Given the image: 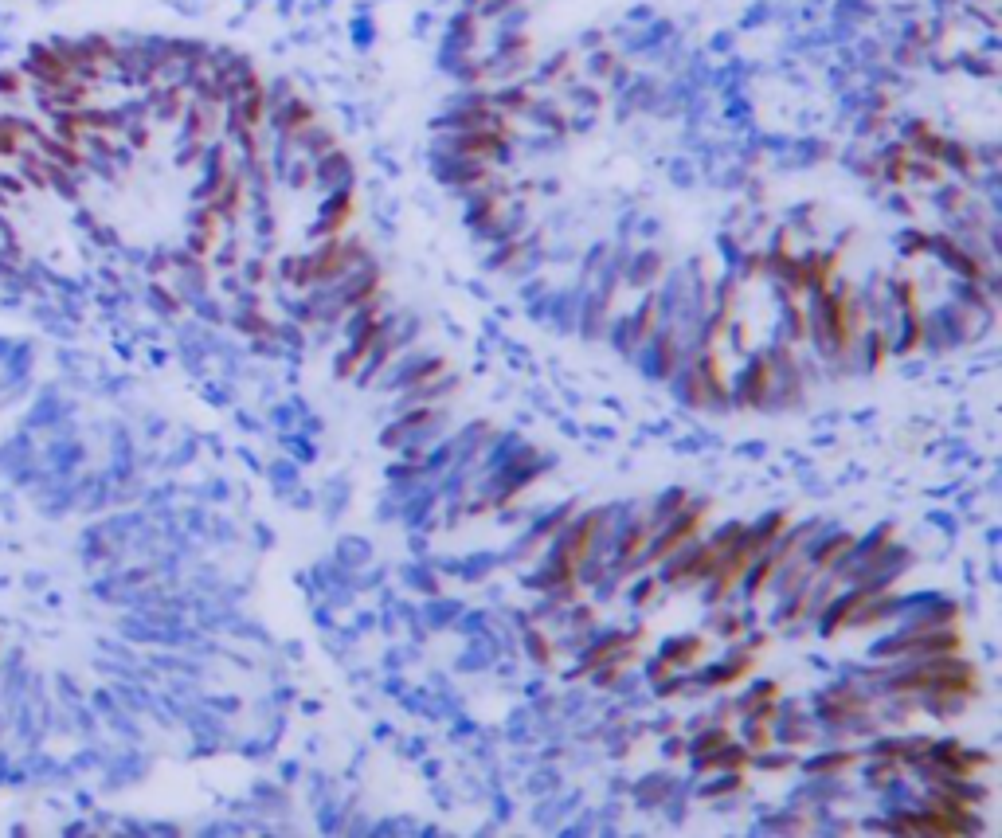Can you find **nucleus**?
Instances as JSON below:
<instances>
[{
    "instance_id": "f257e3e1",
    "label": "nucleus",
    "mask_w": 1002,
    "mask_h": 838,
    "mask_svg": "<svg viewBox=\"0 0 1002 838\" xmlns=\"http://www.w3.org/2000/svg\"><path fill=\"white\" fill-rule=\"evenodd\" d=\"M752 658H756L752 651L732 647V651H725V658H717V662H709V666H701V670H693V674H689V694H701V690H725V686H732V682H744V678L752 674Z\"/></svg>"
},
{
    "instance_id": "f03ea898",
    "label": "nucleus",
    "mask_w": 1002,
    "mask_h": 838,
    "mask_svg": "<svg viewBox=\"0 0 1002 838\" xmlns=\"http://www.w3.org/2000/svg\"><path fill=\"white\" fill-rule=\"evenodd\" d=\"M768 388H772L768 357H764V353H752V357L744 361V369L736 373V380L729 384L732 408H764V404H768Z\"/></svg>"
},
{
    "instance_id": "7ed1b4c3",
    "label": "nucleus",
    "mask_w": 1002,
    "mask_h": 838,
    "mask_svg": "<svg viewBox=\"0 0 1002 838\" xmlns=\"http://www.w3.org/2000/svg\"><path fill=\"white\" fill-rule=\"evenodd\" d=\"M447 373V357H435V353H411V357H392L388 361V376H384V388H419V384H431L439 376Z\"/></svg>"
},
{
    "instance_id": "20e7f679",
    "label": "nucleus",
    "mask_w": 1002,
    "mask_h": 838,
    "mask_svg": "<svg viewBox=\"0 0 1002 838\" xmlns=\"http://www.w3.org/2000/svg\"><path fill=\"white\" fill-rule=\"evenodd\" d=\"M858 752L854 748H819L815 756H807L799 768H803V776H846V772H854L858 768Z\"/></svg>"
},
{
    "instance_id": "39448f33",
    "label": "nucleus",
    "mask_w": 1002,
    "mask_h": 838,
    "mask_svg": "<svg viewBox=\"0 0 1002 838\" xmlns=\"http://www.w3.org/2000/svg\"><path fill=\"white\" fill-rule=\"evenodd\" d=\"M705 635H674L658 647V658L670 666V670H693L701 658H705Z\"/></svg>"
},
{
    "instance_id": "423d86ee",
    "label": "nucleus",
    "mask_w": 1002,
    "mask_h": 838,
    "mask_svg": "<svg viewBox=\"0 0 1002 838\" xmlns=\"http://www.w3.org/2000/svg\"><path fill=\"white\" fill-rule=\"evenodd\" d=\"M744 788V772H709L705 776V784L697 788V799H705V803H713V799H732V795Z\"/></svg>"
},
{
    "instance_id": "0eeeda50",
    "label": "nucleus",
    "mask_w": 1002,
    "mask_h": 838,
    "mask_svg": "<svg viewBox=\"0 0 1002 838\" xmlns=\"http://www.w3.org/2000/svg\"><path fill=\"white\" fill-rule=\"evenodd\" d=\"M521 643H525V654L537 662V666H552L560 651H556V639L545 635V627L541 623H533V627H525V635H521Z\"/></svg>"
},
{
    "instance_id": "6e6552de",
    "label": "nucleus",
    "mask_w": 1002,
    "mask_h": 838,
    "mask_svg": "<svg viewBox=\"0 0 1002 838\" xmlns=\"http://www.w3.org/2000/svg\"><path fill=\"white\" fill-rule=\"evenodd\" d=\"M623 279L631 282V286H654V282L662 279V255H658V251H642V255H635V259L627 263Z\"/></svg>"
},
{
    "instance_id": "1a4fd4ad",
    "label": "nucleus",
    "mask_w": 1002,
    "mask_h": 838,
    "mask_svg": "<svg viewBox=\"0 0 1002 838\" xmlns=\"http://www.w3.org/2000/svg\"><path fill=\"white\" fill-rule=\"evenodd\" d=\"M725 741H732V729L729 725H721V721H713V725H705V729H697L689 741H685V756L693 760V756H705V752H713V748H721Z\"/></svg>"
},
{
    "instance_id": "9d476101",
    "label": "nucleus",
    "mask_w": 1002,
    "mask_h": 838,
    "mask_svg": "<svg viewBox=\"0 0 1002 838\" xmlns=\"http://www.w3.org/2000/svg\"><path fill=\"white\" fill-rule=\"evenodd\" d=\"M752 623H756L752 611H744V615H736V611H713V615H709V631H713L717 639H740Z\"/></svg>"
},
{
    "instance_id": "9b49d317",
    "label": "nucleus",
    "mask_w": 1002,
    "mask_h": 838,
    "mask_svg": "<svg viewBox=\"0 0 1002 838\" xmlns=\"http://www.w3.org/2000/svg\"><path fill=\"white\" fill-rule=\"evenodd\" d=\"M862 764V760H858ZM905 768L897 764V760H885V756H866V764H862V780H866V788H885V784H893L897 776H901Z\"/></svg>"
},
{
    "instance_id": "f8f14e48",
    "label": "nucleus",
    "mask_w": 1002,
    "mask_h": 838,
    "mask_svg": "<svg viewBox=\"0 0 1002 838\" xmlns=\"http://www.w3.org/2000/svg\"><path fill=\"white\" fill-rule=\"evenodd\" d=\"M674 792V780L670 776H646V780H638L635 784V803L642 807H662L666 799Z\"/></svg>"
},
{
    "instance_id": "ddd939ff",
    "label": "nucleus",
    "mask_w": 1002,
    "mask_h": 838,
    "mask_svg": "<svg viewBox=\"0 0 1002 838\" xmlns=\"http://www.w3.org/2000/svg\"><path fill=\"white\" fill-rule=\"evenodd\" d=\"M740 745L748 748V752H756V748L772 745V729L764 725V721H752V717H740V737H736Z\"/></svg>"
},
{
    "instance_id": "4468645a",
    "label": "nucleus",
    "mask_w": 1002,
    "mask_h": 838,
    "mask_svg": "<svg viewBox=\"0 0 1002 838\" xmlns=\"http://www.w3.org/2000/svg\"><path fill=\"white\" fill-rule=\"evenodd\" d=\"M682 506H689V490H670V494H662V502H654V513L646 517V525H650V529L662 525L666 517H674Z\"/></svg>"
},
{
    "instance_id": "2eb2a0df",
    "label": "nucleus",
    "mask_w": 1002,
    "mask_h": 838,
    "mask_svg": "<svg viewBox=\"0 0 1002 838\" xmlns=\"http://www.w3.org/2000/svg\"><path fill=\"white\" fill-rule=\"evenodd\" d=\"M775 698H779V682H772V678H764V682H752V686L744 690V698L732 705V713H744L748 705H760V701H775Z\"/></svg>"
},
{
    "instance_id": "dca6fc26",
    "label": "nucleus",
    "mask_w": 1002,
    "mask_h": 838,
    "mask_svg": "<svg viewBox=\"0 0 1002 838\" xmlns=\"http://www.w3.org/2000/svg\"><path fill=\"white\" fill-rule=\"evenodd\" d=\"M654 596H658V576H642V580H635V584L627 588V600L635 607H646Z\"/></svg>"
},
{
    "instance_id": "f3484780",
    "label": "nucleus",
    "mask_w": 1002,
    "mask_h": 838,
    "mask_svg": "<svg viewBox=\"0 0 1002 838\" xmlns=\"http://www.w3.org/2000/svg\"><path fill=\"white\" fill-rule=\"evenodd\" d=\"M427 611H431V619H427L431 627H451V623H455V615H462V607L451 604V600H443V604L435 600V604H427Z\"/></svg>"
},
{
    "instance_id": "a211bd4d",
    "label": "nucleus",
    "mask_w": 1002,
    "mask_h": 838,
    "mask_svg": "<svg viewBox=\"0 0 1002 838\" xmlns=\"http://www.w3.org/2000/svg\"><path fill=\"white\" fill-rule=\"evenodd\" d=\"M662 752H666V756H685V737H666Z\"/></svg>"
}]
</instances>
